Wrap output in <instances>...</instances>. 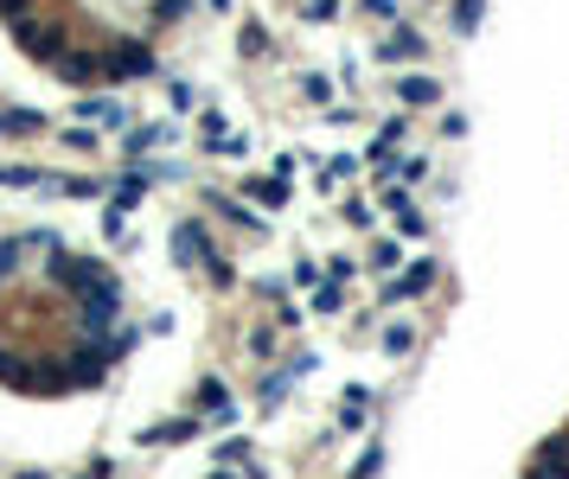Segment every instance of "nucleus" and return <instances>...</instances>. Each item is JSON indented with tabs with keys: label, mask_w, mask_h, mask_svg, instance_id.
Segmentation results:
<instances>
[{
	"label": "nucleus",
	"mask_w": 569,
	"mask_h": 479,
	"mask_svg": "<svg viewBox=\"0 0 569 479\" xmlns=\"http://www.w3.org/2000/svg\"><path fill=\"white\" fill-rule=\"evenodd\" d=\"M378 339H384V358H410L422 332H417V320H390V327H384Z\"/></svg>",
	"instance_id": "nucleus-11"
},
{
	"label": "nucleus",
	"mask_w": 569,
	"mask_h": 479,
	"mask_svg": "<svg viewBox=\"0 0 569 479\" xmlns=\"http://www.w3.org/2000/svg\"><path fill=\"white\" fill-rule=\"evenodd\" d=\"M378 218H384L378 192H372V198H365V192H340V224L345 230H372Z\"/></svg>",
	"instance_id": "nucleus-7"
},
{
	"label": "nucleus",
	"mask_w": 569,
	"mask_h": 479,
	"mask_svg": "<svg viewBox=\"0 0 569 479\" xmlns=\"http://www.w3.org/2000/svg\"><path fill=\"white\" fill-rule=\"evenodd\" d=\"M487 26V0H448V33L455 38H474Z\"/></svg>",
	"instance_id": "nucleus-9"
},
{
	"label": "nucleus",
	"mask_w": 569,
	"mask_h": 479,
	"mask_svg": "<svg viewBox=\"0 0 569 479\" xmlns=\"http://www.w3.org/2000/svg\"><path fill=\"white\" fill-rule=\"evenodd\" d=\"M390 103L410 115H429V110H448V77H435L429 65H410V71L390 77Z\"/></svg>",
	"instance_id": "nucleus-3"
},
{
	"label": "nucleus",
	"mask_w": 569,
	"mask_h": 479,
	"mask_svg": "<svg viewBox=\"0 0 569 479\" xmlns=\"http://www.w3.org/2000/svg\"><path fill=\"white\" fill-rule=\"evenodd\" d=\"M467 128H474V122H467V110H442V122H435V141L460 148V141H467Z\"/></svg>",
	"instance_id": "nucleus-12"
},
{
	"label": "nucleus",
	"mask_w": 569,
	"mask_h": 479,
	"mask_svg": "<svg viewBox=\"0 0 569 479\" xmlns=\"http://www.w3.org/2000/svg\"><path fill=\"white\" fill-rule=\"evenodd\" d=\"M403 7H410V0H352V13H365V20H378V26L403 20Z\"/></svg>",
	"instance_id": "nucleus-13"
},
{
	"label": "nucleus",
	"mask_w": 569,
	"mask_h": 479,
	"mask_svg": "<svg viewBox=\"0 0 569 479\" xmlns=\"http://www.w3.org/2000/svg\"><path fill=\"white\" fill-rule=\"evenodd\" d=\"M372 415H378V390H365V384H352L340 403V429L345 435H359V429H372Z\"/></svg>",
	"instance_id": "nucleus-6"
},
{
	"label": "nucleus",
	"mask_w": 569,
	"mask_h": 479,
	"mask_svg": "<svg viewBox=\"0 0 569 479\" xmlns=\"http://www.w3.org/2000/svg\"><path fill=\"white\" fill-rule=\"evenodd\" d=\"M327 275H333V282H352V275H359V262H352V256H333V262H327Z\"/></svg>",
	"instance_id": "nucleus-17"
},
{
	"label": "nucleus",
	"mask_w": 569,
	"mask_h": 479,
	"mask_svg": "<svg viewBox=\"0 0 569 479\" xmlns=\"http://www.w3.org/2000/svg\"><path fill=\"white\" fill-rule=\"evenodd\" d=\"M372 58L390 65V71H410V65H429V33L410 26V20H390L378 38H372Z\"/></svg>",
	"instance_id": "nucleus-4"
},
{
	"label": "nucleus",
	"mask_w": 569,
	"mask_h": 479,
	"mask_svg": "<svg viewBox=\"0 0 569 479\" xmlns=\"http://www.w3.org/2000/svg\"><path fill=\"white\" fill-rule=\"evenodd\" d=\"M333 96H340V77L333 71H301V103L307 110H333Z\"/></svg>",
	"instance_id": "nucleus-10"
},
{
	"label": "nucleus",
	"mask_w": 569,
	"mask_h": 479,
	"mask_svg": "<svg viewBox=\"0 0 569 479\" xmlns=\"http://www.w3.org/2000/svg\"><path fill=\"white\" fill-rule=\"evenodd\" d=\"M320 282H327V262H314V256H295V288H307V295H314Z\"/></svg>",
	"instance_id": "nucleus-16"
},
{
	"label": "nucleus",
	"mask_w": 569,
	"mask_h": 479,
	"mask_svg": "<svg viewBox=\"0 0 569 479\" xmlns=\"http://www.w3.org/2000/svg\"><path fill=\"white\" fill-rule=\"evenodd\" d=\"M122 212V198L103 212V243L58 218L0 224V409L103 397L141 339L173 332V313H128L122 256H135V237Z\"/></svg>",
	"instance_id": "nucleus-1"
},
{
	"label": "nucleus",
	"mask_w": 569,
	"mask_h": 479,
	"mask_svg": "<svg viewBox=\"0 0 569 479\" xmlns=\"http://www.w3.org/2000/svg\"><path fill=\"white\" fill-rule=\"evenodd\" d=\"M378 467H384V442H378V435H365L359 460H352V479H378Z\"/></svg>",
	"instance_id": "nucleus-14"
},
{
	"label": "nucleus",
	"mask_w": 569,
	"mask_h": 479,
	"mask_svg": "<svg viewBox=\"0 0 569 479\" xmlns=\"http://www.w3.org/2000/svg\"><path fill=\"white\" fill-rule=\"evenodd\" d=\"M345 13V0H301V20H314V26H333Z\"/></svg>",
	"instance_id": "nucleus-15"
},
{
	"label": "nucleus",
	"mask_w": 569,
	"mask_h": 479,
	"mask_svg": "<svg viewBox=\"0 0 569 479\" xmlns=\"http://www.w3.org/2000/svg\"><path fill=\"white\" fill-rule=\"evenodd\" d=\"M397 282H403V300H429L442 288V262L429 256V250H417V256L397 269Z\"/></svg>",
	"instance_id": "nucleus-5"
},
{
	"label": "nucleus",
	"mask_w": 569,
	"mask_h": 479,
	"mask_svg": "<svg viewBox=\"0 0 569 479\" xmlns=\"http://www.w3.org/2000/svg\"><path fill=\"white\" fill-rule=\"evenodd\" d=\"M403 262H410V243H403L397 230H390V237H378V243L365 250V269H372V275H397Z\"/></svg>",
	"instance_id": "nucleus-8"
},
{
	"label": "nucleus",
	"mask_w": 569,
	"mask_h": 479,
	"mask_svg": "<svg viewBox=\"0 0 569 479\" xmlns=\"http://www.w3.org/2000/svg\"><path fill=\"white\" fill-rule=\"evenodd\" d=\"M205 0H0V71L71 96L83 122L122 128L128 90H167V38L186 33Z\"/></svg>",
	"instance_id": "nucleus-2"
}]
</instances>
